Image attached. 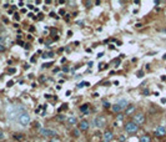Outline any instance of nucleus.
Wrapping results in <instances>:
<instances>
[{"label": "nucleus", "mask_w": 166, "mask_h": 142, "mask_svg": "<svg viewBox=\"0 0 166 142\" xmlns=\"http://www.w3.org/2000/svg\"><path fill=\"white\" fill-rule=\"evenodd\" d=\"M76 122H77V120H76L75 116H69V117H68V123L70 125V126H74Z\"/></svg>", "instance_id": "obj_10"}, {"label": "nucleus", "mask_w": 166, "mask_h": 142, "mask_svg": "<svg viewBox=\"0 0 166 142\" xmlns=\"http://www.w3.org/2000/svg\"><path fill=\"white\" fill-rule=\"evenodd\" d=\"M124 118V115L123 113H118V121H121Z\"/></svg>", "instance_id": "obj_19"}, {"label": "nucleus", "mask_w": 166, "mask_h": 142, "mask_svg": "<svg viewBox=\"0 0 166 142\" xmlns=\"http://www.w3.org/2000/svg\"><path fill=\"white\" fill-rule=\"evenodd\" d=\"M80 110H81L82 112H86L87 110H89V105H82V106H81V108H80Z\"/></svg>", "instance_id": "obj_16"}, {"label": "nucleus", "mask_w": 166, "mask_h": 142, "mask_svg": "<svg viewBox=\"0 0 166 142\" xmlns=\"http://www.w3.org/2000/svg\"><path fill=\"white\" fill-rule=\"evenodd\" d=\"M58 120H59V121H64V120H65V116H64V115H59V116H58Z\"/></svg>", "instance_id": "obj_18"}, {"label": "nucleus", "mask_w": 166, "mask_h": 142, "mask_svg": "<svg viewBox=\"0 0 166 142\" xmlns=\"http://www.w3.org/2000/svg\"><path fill=\"white\" fill-rule=\"evenodd\" d=\"M19 122H20V125H23V126H27V125L30 123V116L26 111L19 115Z\"/></svg>", "instance_id": "obj_2"}, {"label": "nucleus", "mask_w": 166, "mask_h": 142, "mask_svg": "<svg viewBox=\"0 0 166 142\" xmlns=\"http://www.w3.org/2000/svg\"><path fill=\"white\" fill-rule=\"evenodd\" d=\"M165 32H166V29H165Z\"/></svg>", "instance_id": "obj_32"}, {"label": "nucleus", "mask_w": 166, "mask_h": 142, "mask_svg": "<svg viewBox=\"0 0 166 142\" xmlns=\"http://www.w3.org/2000/svg\"><path fill=\"white\" fill-rule=\"evenodd\" d=\"M27 6H29V9H34V5H31V4H29Z\"/></svg>", "instance_id": "obj_29"}, {"label": "nucleus", "mask_w": 166, "mask_h": 142, "mask_svg": "<svg viewBox=\"0 0 166 142\" xmlns=\"http://www.w3.org/2000/svg\"><path fill=\"white\" fill-rule=\"evenodd\" d=\"M79 128L81 131H86L87 128H89V122L86 121V120H82V121H80L79 123Z\"/></svg>", "instance_id": "obj_7"}, {"label": "nucleus", "mask_w": 166, "mask_h": 142, "mask_svg": "<svg viewBox=\"0 0 166 142\" xmlns=\"http://www.w3.org/2000/svg\"><path fill=\"white\" fill-rule=\"evenodd\" d=\"M118 105L124 110V108H126V107L129 106V103H128V101H126V100H119V101H118Z\"/></svg>", "instance_id": "obj_9"}, {"label": "nucleus", "mask_w": 166, "mask_h": 142, "mask_svg": "<svg viewBox=\"0 0 166 142\" xmlns=\"http://www.w3.org/2000/svg\"><path fill=\"white\" fill-rule=\"evenodd\" d=\"M39 132H40L41 136H44V137H50V138H54L58 136V132L56 131H54L51 128H40L39 130Z\"/></svg>", "instance_id": "obj_1"}, {"label": "nucleus", "mask_w": 166, "mask_h": 142, "mask_svg": "<svg viewBox=\"0 0 166 142\" xmlns=\"http://www.w3.org/2000/svg\"><path fill=\"white\" fill-rule=\"evenodd\" d=\"M53 56H54V54H53V52H49V54H46V55L44 56V57H53Z\"/></svg>", "instance_id": "obj_21"}, {"label": "nucleus", "mask_w": 166, "mask_h": 142, "mask_svg": "<svg viewBox=\"0 0 166 142\" xmlns=\"http://www.w3.org/2000/svg\"><path fill=\"white\" fill-rule=\"evenodd\" d=\"M73 136H74V137H79V136H80L79 130H74V131H73Z\"/></svg>", "instance_id": "obj_17"}, {"label": "nucleus", "mask_w": 166, "mask_h": 142, "mask_svg": "<svg viewBox=\"0 0 166 142\" xmlns=\"http://www.w3.org/2000/svg\"><path fill=\"white\" fill-rule=\"evenodd\" d=\"M13 85H14L13 81H9V82H8V86H13Z\"/></svg>", "instance_id": "obj_28"}, {"label": "nucleus", "mask_w": 166, "mask_h": 142, "mask_svg": "<svg viewBox=\"0 0 166 142\" xmlns=\"http://www.w3.org/2000/svg\"><path fill=\"white\" fill-rule=\"evenodd\" d=\"M4 138V132L3 131H0V140H3Z\"/></svg>", "instance_id": "obj_27"}, {"label": "nucleus", "mask_w": 166, "mask_h": 142, "mask_svg": "<svg viewBox=\"0 0 166 142\" xmlns=\"http://www.w3.org/2000/svg\"><path fill=\"white\" fill-rule=\"evenodd\" d=\"M140 142H150V136L147 135H144L140 137Z\"/></svg>", "instance_id": "obj_13"}, {"label": "nucleus", "mask_w": 166, "mask_h": 142, "mask_svg": "<svg viewBox=\"0 0 166 142\" xmlns=\"http://www.w3.org/2000/svg\"><path fill=\"white\" fill-rule=\"evenodd\" d=\"M86 86H90V82H86V81H82V82L79 84V87L81 89V87H86Z\"/></svg>", "instance_id": "obj_14"}, {"label": "nucleus", "mask_w": 166, "mask_h": 142, "mask_svg": "<svg viewBox=\"0 0 166 142\" xmlns=\"http://www.w3.org/2000/svg\"><path fill=\"white\" fill-rule=\"evenodd\" d=\"M112 111L115 112V113H119V112H121V111H123V108H121L119 105H118V103H115V105H112Z\"/></svg>", "instance_id": "obj_11"}, {"label": "nucleus", "mask_w": 166, "mask_h": 142, "mask_svg": "<svg viewBox=\"0 0 166 142\" xmlns=\"http://www.w3.org/2000/svg\"><path fill=\"white\" fill-rule=\"evenodd\" d=\"M15 71H16V70H15L14 67H11V69H10V70H9V72H10V74H14V72H15Z\"/></svg>", "instance_id": "obj_26"}, {"label": "nucleus", "mask_w": 166, "mask_h": 142, "mask_svg": "<svg viewBox=\"0 0 166 142\" xmlns=\"http://www.w3.org/2000/svg\"><path fill=\"white\" fill-rule=\"evenodd\" d=\"M63 70H64V71H65V72H68V71H69V67H64V69H63Z\"/></svg>", "instance_id": "obj_31"}, {"label": "nucleus", "mask_w": 166, "mask_h": 142, "mask_svg": "<svg viewBox=\"0 0 166 142\" xmlns=\"http://www.w3.org/2000/svg\"><path fill=\"white\" fill-rule=\"evenodd\" d=\"M137 130H139V126H137L134 121L128 122L125 125V131L128 133H135V132H137Z\"/></svg>", "instance_id": "obj_3"}, {"label": "nucleus", "mask_w": 166, "mask_h": 142, "mask_svg": "<svg viewBox=\"0 0 166 142\" xmlns=\"http://www.w3.org/2000/svg\"><path fill=\"white\" fill-rule=\"evenodd\" d=\"M125 140H126V137H125L124 135H121V136H120V142H124Z\"/></svg>", "instance_id": "obj_22"}, {"label": "nucleus", "mask_w": 166, "mask_h": 142, "mask_svg": "<svg viewBox=\"0 0 166 142\" xmlns=\"http://www.w3.org/2000/svg\"><path fill=\"white\" fill-rule=\"evenodd\" d=\"M112 137H114V135H112L111 131H105V133H104V140H105V142L111 141Z\"/></svg>", "instance_id": "obj_8"}, {"label": "nucleus", "mask_w": 166, "mask_h": 142, "mask_svg": "<svg viewBox=\"0 0 166 142\" xmlns=\"http://www.w3.org/2000/svg\"><path fill=\"white\" fill-rule=\"evenodd\" d=\"M135 111V106L134 105H130V106H128V107H126V115H131L132 112H134Z\"/></svg>", "instance_id": "obj_12"}, {"label": "nucleus", "mask_w": 166, "mask_h": 142, "mask_svg": "<svg viewBox=\"0 0 166 142\" xmlns=\"http://www.w3.org/2000/svg\"><path fill=\"white\" fill-rule=\"evenodd\" d=\"M50 142H60V140H59V138H56V137H54V138H51V140H50Z\"/></svg>", "instance_id": "obj_23"}, {"label": "nucleus", "mask_w": 166, "mask_h": 142, "mask_svg": "<svg viewBox=\"0 0 166 142\" xmlns=\"http://www.w3.org/2000/svg\"><path fill=\"white\" fill-rule=\"evenodd\" d=\"M94 126L97 128H104L106 126V120H105V117H102V116L95 117V120H94Z\"/></svg>", "instance_id": "obj_4"}, {"label": "nucleus", "mask_w": 166, "mask_h": 142, "mask_svg": "<svg viewBox=\"0 0 166 142\" xmlns=\"http://www.w3.org/2000/svg\"><path fill=\"white\" fill-rule=\"evenodd\" d=\"M102 103H104L105 107H110V106H111V105H110V102H107V101H104Z\"/></svg>", "instance_id": "obj_20"}, {"label": "nucleus", "mask_w": 166, "mask_h": 142, "mask_svg": "<svg viewBox=\"0 0 166 142\" xmlns=\"http://www.w3.org/2000/svg\"><path fill=\"white\" fill-rule=\"evenodd\" d=\"M5 50V47H4V45H3V44H0V52H3Z\"/></svg>", "instance_id": "obj_25"}, {"label": "nucleus", "mask_w": 166, "mask_h": 142, "mask_svg": "<svg viewBox=\"0 0 166 142\" xmlns=\"http://www.w3.org/2000/svg\"><path fill=\"white\" fill-rule=\"evenodd\" d=\"M166 133V128L164 126H157L156 130H155V135L157 136V137H161V136H165Z\"/></svg>", "instance_id": "obj_6"}, {"label": "nucleus", "mask_w": 166, "mask_h": 142, "mask_svg": "<svg viewBox=\"0 0 166 142\" xmlns=\"http://www.w3.org/2000/svg\"><path fill=\"white\" fill-rule=\"evenodd\" d=\"M144 76V72L142 71H139V72H137V77H142Z\"/></svg>", "instance_id": "obj_24"}, {"label": "nucleus", "mask_w": 166, "mask_h": 142, "mask_svg": "<svg viewBox=\"0 0 166 142\" xmlns=\"http://www.w3.org/2000/svg\"><path fill=\"white\" fill-rule=\"evenodd\" d=\"M134 122L137 125V126H139V125H142L145 122V116H144V113H141V112L136 113L134 116Z\"/></svg>", "instance_id": "obj_5"}, {"label": "nucleus", "mask_w": 166, "mask_h": 142, "mask_svg": "<svg viewBox=\"0 0 166 142\" xmlns=\"http://www.w3.org/2000/svg\"><path fill=\"white\" fill-rule=\"evenodd\" d=\"M14 138L18 140V141H21V140H23V135H21V133H15L14 135Z\"/></svg>", "instance_id": "obj_15"}, {"label": "nucleus", "mask_w": 166, "mask_h": 142, "mask_svg": "<svg viewBox=\"0 0 166 142\" xmlns=\"http://www.w3.org/2000/svg\"><path fill=\"white\" fill-rule=\"evenodd\" d=\"M144 95H149V90H145V91H144Z\"/></svg>", "instance_id": "obj_30"}]
</instances>
